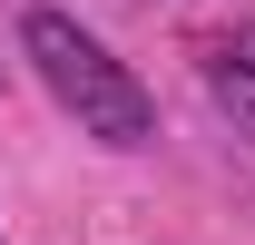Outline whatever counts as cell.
I'll return each instance as SVG.
<instances>
[{
    "instance_id": "2",
    "label": "cell",
    "mask_w": 255,
    "mask_h": 245,
    "mask_svg": "<svg viewBox=\"0 0 255 245\" xmlns=\"http://www.w3.org/2000/svg\"><path fill=\"white\" fill-rule=\"evenodd\" d=\"M206 89H216V108L255 137V20H246L236 39H216V59H206Z\"/></svg>"
},
{
    "instance_id": "1",
    "label": "cell",
    "mask_w": 255,
    "mask_h": 245,
    "mask_svg": "<svg viewBox=\"0 0 255 245\" xmlns=\"http://www.w3.org/2000/svg\"><path fill=\"white\" fill-rule=\"evenodd\" d=\"M20 49H30V69L49 79V98L79 118V137H98V147H147V137H157L147 89H137L69 10H30V20H20Z\"/></svg>"
}]
</instances>
